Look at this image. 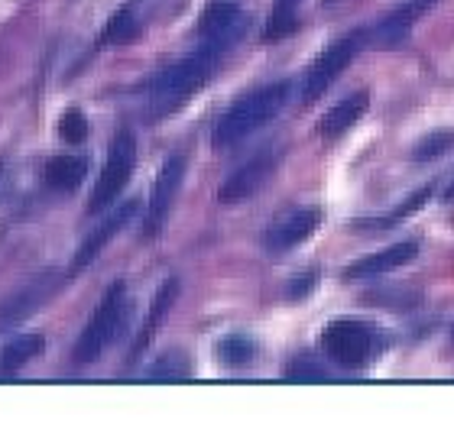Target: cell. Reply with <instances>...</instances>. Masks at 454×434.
Returning a JSON list of instances; mask_svg holds the SVG:
<instances>
[{"instance_id":"cell-1","label":"cell","mask_w":454,"mask_h":434,"mask_svg":"<svg viewBox=\"0 0 454 434\" xmlns=\"http://www.w3.org/2000/svg\"><path fill=\"white\" fill-rule=\"evenodd\" d=\"M218 58L215 52L208 49H195L192 56L179 58V62H172L166 66L162 72L143 85V97H146V111H150L153 120H162V117H172V113L179 111L185 101L199 95L205 81L215 75V66H218Z\"/></svg>"},{"instance_id":"cell-2","label":"cell","mask_w":454,"mask_h":434,"mask_svg":"<svg viewBox=\"0 0 454 434\" xmlns=\"http://www.w3.org/2000/svg\"><path fill=\"white\" fill-rule=\"evenodd\" d=\"M289 88H293L289 81H273V85H260L237 97L234 105L221 113V120L215 123V133H211L215 150H231L237 143H244L250 133L266 127L289 101Z\"/></svg>"},{"instance_id":"cell-3","label":"cell","mask_w":454,"mask_h":434,"mask_svg":"<svg viewBox=\"0 0 454 434\" xmlns=\"http://www.w3.org/2000/svg\"><path fill=\"white\" fill-rule=\"evenodd\" d=\"M127 318H130V305H127V285L114 283L105 292L101 305L95 308L91 322L85 324L82 337L75 340V363H95L114 340L121 337L123 328H127Z\"/></svg>"},{"instance_id":"cell-4","label":"cell","mask_w":454,"mask_h":434,"mask_svg":"<svg viewBox=\"0 0 454 434\" xmlns=\"http://www.w3.org/2000/svg\"><path fill=\"white\" fill-rule=\"evenodd\" d=\"M322 350L340 369H360L377 353V330L350 318H338L322 330Z\"/></svg>"},{"instance_id":"cell-5","label":"cell","mask_w":454,"mask_h":434,"mask_svg":"<svg viewBox=\"0 0 454 434\" xmlns=\"http://www.w3.org/2000/svg\"><path fill=\"white\" fill-rule=\"evenodd\" d=\"M133 166H137V140H133L130 130H117V136L111 143V152H107L105 169H101L95 191L88 198V214H101L105 208H111L114 201H117V195L127 189Z\"/></svg>"},{"instance_id":"cell-6","label":"cell","mask_w":454,"mask_h":434,"mask_svg":"<svg viewBox=\"0 0 454 434\" xmlns=\"http://www.w3.org/2000/svg\"><path fill=\"white\" fill-rule=\"evenodd\" d=\"M370 43V33L367 29H354V33H348V36L334 39L332 46L325 49L322 56L315 58L312 68L305 72V81H302V101L305 105H312V101H318V97L332 88L334 78L344 72V68L357 58V52Z\"/></svg>"},{"instance_id":"cell-7","label":"cell","mask_w":454,"mask_h":434,"mask_svg":"<svg viewBox=\"0 0 454 434\" xmlns=\"http://www.w3.org/2000/svg\"><path fill=\"white\" fill-rule=\"evenodd\" d=\"M179 4L182 0H130V4H123V7L107 19V27L101 29L98 46H123V43L140 39L156 19H162L166 13L172 17Z\"/></svg>"},{"instance_id":"cell-8","label":"cell","mask_w":454,"mask_h":434,"mask_svg":"<svg viewBox=\"0 0 454 434\" xmlns=\"http://www.w3.org/2000/svg\"><path fill=\"white\" fill-rule=\"evenodd\" d=\"M244 33H247V13L237 4H231V0L208 4L199 19V36H201L199 46L215 52V56H224L227 49L237 46Z\"/></svg>"},{"instance_id":"cell-9","label":"cell","mask_w":454,"mask_h":434,"mask_svg":"<svg viewBox=\"0 0 454 434\" xmlns=\"http://www.w3.org/2000/svg\"><path fill=\"white\" fill-rule=\"evenodd\" d=\"M279 159H283V150H273V146L260 150L254 159H247L240 169L227 175L218 191V201L221 205H237V201H244V198H254L256 191L266 185V179L276 172Z\"/></svg>"},{"instance_id":"cell-10","label":"cell","mask_w":454,"mask_h":434,"mask_svg":"<svg viewBox=\"0 0 454 434\" xmlns=\"http://www.w3.org/2000/svg\"><path fill=\"white\" fill-rule=\"evenodd\" d=\"M59 289V275L56 273H39L33 275L29 283H23L17 292H10L4 302H0V330L17 328L20 322H27L29 314L39 312L43 305L56 295Z\"/></svg>"},{"instance_id":"cell-11","label":"cell","mask_w":454,"mask_h":434,"mask_svg":"<svg viewBox=\"0 0 454 434\" xmlns=\"http://www.w3.org/2000/svg\"><path fill=\"white\" fill-rule=\"evenodd\" d=\"M182 179H185V159L182 156H169L162 162L160 175L153 182V195H150V208H146V224H143V234L156 236L160 227L166 224V217L172 211V201L179 195Z\"/></svg>"},{"instance_id":"cell-12","label":"cell","mask_w":454,"mask_h":434,"mask_svg":"<svg viewBox=\"0 0 454 434\" xmlns=\"http://www.w3.org/2000/svg\"><path fill=\"white\" fill-rule=\"evenodd\" d=\"M318 224H322V211L318 208H295L289 214L276 217L273 224L266 227L263 246L270 253H286V250L305 244L318 230Z\"/></svg>"},{"instance_id":"cell-13","label":"cell","mask_w":454,"mask_h":434,"mask_svg":"<svg viewBox=\"0 0 454 434\" xmlns=\"http://www.w3.org/2000/svg\"><path fill=\"white\" fill-rule=\"evenodd\" d=\"M137 214V201H123L121 208L114 211V214H107L101 224L91 230V234L82 240V246H78V253H75V260H72V273H82V269H88V266L95 263L98 260V253L105 250L107 244H111L114 236L121 234L123 227L130 224V217Z\"/></svg>"},{"instance_id":"cell-14","label":"cell","mask_w":454,"mask_h":434,"mask_svg":"<svg viewBox=\"0 0 454 434\" xmlns=\"http://www.w3.org/2000/svg\"><path fill=\"white\" fill-rule=\"evenodd\" d=\"M419 253V240H399V244H389L387 250H380V253H370L364 260H357L354 266H348V273L344 279L348 283H357V279H370V275H383L389 269H403L406 263H412Z\"/></svg>"},{"instance_id":"cell-15","label":"cell","mask_w":454,"mask_h":434,"mask_svg":"<svg viewBox=\"0 0 454 434\" xmlns=\"http://www.w3.org/2000/svg\"><path fill=\"white\" fill-rule=\"evenodd\" d=\"M432 7H435V0H406L403 7L393 10V13L373 29V43H377V46H396V43H403V39L412 33V27L422 19V13Z\"/></svg>"},{"instance_id":"cell-16","label":"cell","mask_w":454,"mask_h":434,"mask_svg":"<svg viewBox=\"0 0 454 434\" xmlns=\"http://www.w3.org/2000/svg\"><path fill=\"white\" fill-rule=\"evenodd\" d=\"M367 105H370L367 91H354V95L340 97L338 105H334L332 111L322 117V123H318V133H322L325 140H338V136H344V133H348L350 127H354V123L367 113Z\"/></svg>"},{"instance_id":"cell-17","label":"cell","mask_w":454,"mask_h":434,"mask_svg":"<svg viewBox=\"0 0 454 434\" xmlns=\"http://www.w3.org/2000/svg\"><path fill=\"white\" fill-rule=\"evenodd\" d=\"M85 172H88V159H82V156H56V159L46 162L43 182L52 191H75L85 182Z\"/></svg>"},{"instance_id":"cell-18","label":"cell","mask_w":454,"mask_h":434,"mask_svg":"<svg viewBox=\"0 0 454 434\" xmlns=\"http://www.w3.org/2000/svg\"><path fill=\"white\" fill-rule=\"evenodd\" d=\"M43 347H46L43 334H20V337L7 340V347H0V376H13L29 360L39 357Z\"/></svg>"},{"instance_id":"cell-19","label":"cell","mask_w":454,"mask_h":434,"mask_svg":"<svg viewBox=\"0 0 454 434\" xmlns=\"http://www.w3.org/2000/svg\"><path fill=\"white\" fill-rule=\"evenodd\" d=\"M215 353H218L221 367H227V369H244V367H250V363H254L256 344L250 337H244V334H227V337L218 340Z\"/></svg>"},{"instance_id":"cell-20","label":"cell","mask_w":454,"mask_h":434,"mask_svg":"<svg viewBox=\"0 0 454 434\" xmlns=\"http://www.w3.org/2000/svg\"><path fill=\"white\" fill-rule=\"evenodd\" d=\"M176 292H179V283H176V279H169V283L160 285V292H156V298H153V305H150V314H146V328L140 330V340H137L133 353H140V350L146 347V340L156 334L160 322L166 318V312L172 308V302H176Z\"/></svg>"},{"instance_id":"cell-21","label":"cell","mask_w":454,"mask_h":434,"mask_svg":"<svg viewBox=\"0 0 454 434\" xmlns=\"http://www.w3.org/2000/svg\"><path fill=\"white\" fill-rule=\"evenodd\" d=\"M299 4L302 0H273V13L266 23V39H283L299 27Z\"/></svg>"},{"instance_id":"cell-22","label":"cell","mask_w":454,"mask_h":434,"mask_svg":"<svg viewBox=\"0 0 454 434\" xmlns=\"http://www.w3.org/2000/svg\"><path fill=\"white\" fill-rule=\"evenodd\" d=\"M189 376V360L182 357L179 350L166 353L162 360H156L150 367V379H185Z\"/></svg>"},{"instance_id":"cell-23","label":"cell","mask_w":454,"mask_h":434,"mask_svg":"<svg viewBox=\"0 0 454 434\" xmlns=\"http://www.w3.org/2000/svg\"><path fill=\"white\" fill-rule=\"evenodd\" d=\"M59 133H62V140L66 143H85L88 120H85V113H82V107H68V111L62 113V120H59Z\"/></svg>"},{"instance_id":"cell-24","label":"cell","mask_w":454,"mask_h":434,"mask_svg":"<svg viewBox=\"0 0 454 434\" xmlns=\"http://www.w3.org/2000/svg\"><path fill=\"white\" fill-rule=\"evenodd\" d=\"M451 133H432V136H426V140L419 143L416 150H412V159L416 162H426V159H435V156H442V152L448 150V146H451Z\"/></svg>"},{"instance_id":"cell-25","label":"cell","mask_w":454,"mask_h":434,"mask_svg":"<svg viewBox=\"0 0 454 434\" xmlns=\"http://www.w3.org/2000/svg\"><path fill=\"white\" fill-rule=\"evenodd\" d=\"M428 191H432V189H422V191H419V195H412V198H409L406 205H403V208H396V211H393V214H387V217H383V221H377V227H389V224H396L399 217H406L409 211H416L419 205H422V201L428 198Z\"/></svg>"},{"instance_id":"cell-26","label":"cell","mask_w":454,"mask_h":434,"mask_svg":"<svg viewBox=\"0 0 454 434\" xmlns=\"http://www.w3.org/2000/svg\"><path fill=\"white\" fill-rule=\"evenodd\" d=\"M286 376L289 379H325V369L309 363V360H295V363H289V373H286Z\"/></svg>"},{"instance_id":"cell-27","label":"cell","mask_w":454,"mask_h":434,"mask_svg":"<svg viewBox=\"0 0 454 434\" xmlns=\"http://www.w3.org/2000/svg\"><path fill=\"white\" fill-rule=\"evenodd\" d=\"M451 340H454V328H451Z\"/></svg>"}]
</instances>
